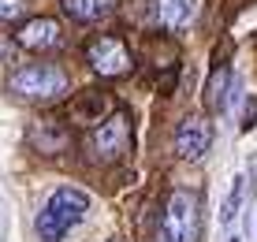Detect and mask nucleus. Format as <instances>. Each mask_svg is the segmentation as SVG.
<instances>
[{"instance_id":"obj_9","label":"nucleus","mask_w":257,"mask_h":242,"mask_svg":"<svg viewBox=\"0 0 257 242\" xmlns=\"http://www.w3.org/2000/svg\"><path fill=\"white\" fill-rule=\"evenodd\" d=\"M60 8L75 23H101L116 12V0H60Z\"/></svg>"},{"instance_id":"obj_3","label":"nucleus","mask_w":257,"mask_h":242,"mask_svg":"<svg viewBox=\"0 0 257 242\" xmlns=\"http://www.w3.org/2000/svg\"><path fill=\"white\" fill-rule=\"evenodd\" d=\"M198 209H201V198L194 190H175L168 198V209L161 220V242H194L198 238Z\"/></svg>"},{"instance_id":"obj_7","label":"nucleus","mask_w":257,"mask_h":242,"mask_svg":"<svg viewBox=\"0 0 257 242\" xmlns=\"http://www.w3.org/2000/svg\"><path fill=\"white\" fill-rule=\"evenodd\" d=\"M15 41H19L23 49H34V52H52V49L64 45V30H60L56 19L38 15V19H26L19 30H15Z\"/></svg>"},{"instance_id":"obj_6","label":"nucleus","mask_w":257,"mask_h":242,"mask_svg":"<svg viewBox=\"0 0 257 242\" xmlns=\"http://www.w3.org/2000/svg\"><path fill=\"white\" fill-rule=\"evenodd\" d=\"M212 146V127L209 119H201V115H187V119L179 123V131H175V153L183 160H201L209 153Z\"/></svg>"},{"instance_id":"obj_12","label":"nucleus","mask_w":257,"mask_h":242,"mask_svg":"<svg viewBox=\"0 0 257 242\" xmlns=\"http://www.w3.org/2000/svg\"><path fill=\"white\" fill-rule=\"evenodd\" d=\"M23 19V0H0V23Z\"/></svg>"},{"instance_id":"obj_11","label":"nucleus","mask_w":257,"mask_h":242,"mask_svg":"<svg viewBox=\"0 0 257 242\" xmlns=\"http://www.w3.org/2000/svg\"><path fill=\"white\" fill-rule=\"evenodd\" d=\"M242 201H246V179L238 175L235 186H231V194H227V201H224V212H220V223H224V227H231V223L238 220V212H242Z\"/></svg>"},{"instance_id":"obj_13","label":"nucleus","mask_w":257,"mask_h":242,"mask_svg":"<svg viewBox=\"0 0 257 242\" xmlns=\"http://www.w3.org/2000/svg\"><path fill=\"white\" fill-rule=\"evenodd\" d=\"M8 52H12V41H8L4 34H0V64H4V60H8Z\"/></svg>"},{"instance_id":"obj_5","label":"nucleus","mask_w":257,"mask_h":242,"mask_svg":"<svg viewBox=\"0 0 257 242\" xmlns=\"http://www.w3.org/2000/svg\"><path fill=\"white\" fill-rule=\"evenodd\" d=\"M131 149V119L127 112H108L93 127V153L101 160H116Z\"/></svg>"},{"instance_id":"obj_14","label":"nucleus","mask_w":257,"mask_h":242,"mask_svg":"<svg viewBox=\"0 0 257 242\" xmlns=\"http://www.w3.org/2000/svg\"><path fill=\"white\" fill-rule=\"evenodd\" d=\"M112 242H116V238H112Z\"/></svg>"},{"instance_id":"obj_1","label":"nucleus","mask_w":257,"mask_h":242,"mask_svg":"<svg viewBox=\"0 0 257 242\" xmlns=\"http://www.w3.org/2000/svg\"><path fill=\"white\" fill-rule=\"evenodd\" d=\"M86 212H90V194L78 190V186H60L45 201V209L38 212L34 231H38L41 242H60L75 223L86 220Z\"/></svg>"},{"instance_id":"obj_8","label":"nucleus","mask_w":257,"mask_h":242,"mask_svg":"<svg viewBox=\"0 0 257 242\" xmlns=\"http://www.w3.org/2000/svg\"><path fill=\"white\" fill-rule=\"evenodd\" d=\"M231 86H235V78H231V71H227L224 64H216L212 67V75H209V82H205V108L209 112H224L227 108V101H231Z\"/></svg>"},{"instance_id":"obj_10","label":"nucleus","mask_w":257,"mask_h":242,"mask_svg":"<svg viewBox=\"0 0 257 242\" xmlns=\"http://www.w3.org/2000/svg\"><path fill=\"white\" fill-rule=\"evenodd\" d=\"M157 15H161L164 30H183V26H190L194 15H198V0H161V4H157Z\"/></svg>"},{"instance_id":"obj_4","label":"nucleus","mask_w":257,"mask_h":242,"mask_svg":"<svg viewBox=\"0 0 257 242\" xmlns=\"http://www.w3.org/2000/svg\"><path fill=\"white\" fill-rule=\"evenodd\" d=\"M86 64H90L101 78H123L131 75V49L127 41H119L116 34H101V38H93L86 45Z\"/></svg>"},{"instance_id":"obj_2","label":"nucleus","mask_w":257,"mask_h":242,"mask_svg":"<svg viewBox=\"0 0 257 242\" xmlns=\"http://www.w3.org/2000/svg\"><path fill=\"white\" fill-rule=\"evenodd\" d=\"M8 89L19 101L52 104V101H64L67 97V75L52 64H26V67H15L8 75Z\"/></svg>"}]
</instances>
